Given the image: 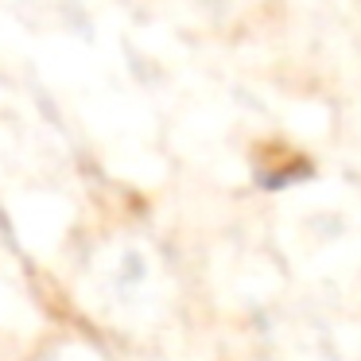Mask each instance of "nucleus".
<instances>
[]
</instances>
